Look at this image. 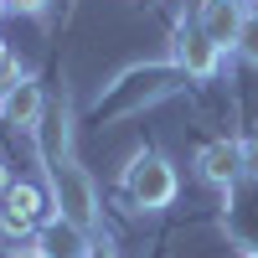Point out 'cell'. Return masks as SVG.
<instances>
[{
  "label": "cell",
  "mask_w": 258,
  "mask_h": 258,
  "mask_svg": "<svg viewBox=\"0 0 258 258\" xmlns=\"http://www.w3.org/2000/svg\"><path fill=\"white\" fill-rule=\"evenodd\" d=\"M47 176H52V207H57V217H68L83 232H93V222H98V191H93V181L83 176L68 155H57L47 165Z\"/></svg>",
  "instance_id": "1"
},
{
  "label": "cell",
  "mask_w": 258,
  "mask_h": 258,
  "mask_svg": "<svg viewBox=\"0 0 258 258\" xmlns=\"http://www.w3.org/2000/svg\"><path fill=\"white\" fill-rule=\"evenodd\" d=\"M124 197L145 207V212H160L176 202V170H170L165 155H155V150H140L135 160L124 165Z\"/></svg>",
  "instance_id": "2"
},
{
  "label": "cell",
  "mask_w": 258,
  "mask_h": 258,
  "mask_svg": "<svg viewBox=\"0 0 258 258\" xmlns=\"http://www.w3.org/2000/svg\"><path fill=\"white\" fill-rule=\"evenodd\" d=\"M170 68H176L181 78L207 83V78H217V68H222V47L202 26H181L176 36H170Z\"/></svg>",
  "instance_id": "3"
},
{
  "label": "cell",
  "mask_w": 258,
  "mask_h": 258,
  "mask_svg": "<svg viewBox=\"0 0 258 258\" xmlns=\"http://www.w3.org/2000/svg\"><path fill=\"white\" fill-rule=\"evenodd\" d=\"M197 170H202V181H207V186L232 191V186L248 176V170H243V145H232V140H212V145H202Z\"/></svg>",
  "instance_id": "4"
},
{
  "label": "cell",
  "mask_w": 258,
  "mask_h": 258,
  "mask_svg": "<svg viewBox=\"0 0 258 258\" xmlns=\"http://www.w3.org/2000/svg\"><path fill=\"white\" fill-rule=\"evenodd\" d=\"M41 109H47V98H41V83L36 78H16L11 88H0V119H6V124L41 129Z\"/></svg>",
  "instance_id": "5"
},
{
  "label": "cell",
  "mask_w": 258,
  "mask_h": 258,
  "mask_svg": "<svg viewBox=\"0 0 258 258\" xmlns=\"http://www.w3.org/2000/svg\"><path fill=\"white\" fill-rule=\"evenodd\" d=\"M243 16H248V0H197V26L217 41V47H232V41H238Z\"/></svg>",
  "instance_id": "6"
},
{
  "label": "cell",
  "mask_w": 258,
  "mask_h": 258,
  "mask_svg": "<svg viewBox=\"0 0 258 258\" xmlns=\"http://www.w3.org/2000/svg\"><path fill=\"white\" fill-rule=\"evenodd\" d=\"M83 248H88V232L78 222H68V217H47L41 232H36V253L41 258H83Z\"/></svg>",
  "instance_id": "7"
},
{
  "label": "cell",
  "mask_w": 258,
  "mask_h": 258,
  "mask_svg": "<svg viewBox=\"0 0 258 258\" xmlns=\"http://www.w3.org/2000/svg\"><path fill=\"white\" fill-rule=\"evenodd\" d=\"M232 47L243 52V62H253V68H258V11L243 16V31H238V41H232Z\"/></svg>",
  "instance_id": "8"
},
{
  "label": "cell",
  "mask_w": 258,
  "mask_h": 258,
  "mask_svg": "<svg viewBox=\"0 0 258 258\" xmlns=\"http://www.w3.org/2000/svg\"><path fill=\"white\" fill-rule=\"evenodd\" d=\"M83 258H119V248L109 238H88V248H83Z\"/></svg>",
  "instance_id": "9"
},
{
  "label": "cell",
  "mask_w": 258,
  "mask_h": 258,
  "mask_svg": "<svg viewBox=\"0 0 258 258\" xmlns=\"http://www.w3.org/2000/svg\"><path fill=\"white\" fill-rule=\"evenodd\" d=\"M21 73H16V62H11V52H6V41H0V88H11Z\"/></svg>",
  "instance_id": "10"
},
{
  "label": "cell",
  "mask_w": 258,
  "mask_h": 258,
  "mask_svg": "<svg viewBox=\"0 0 258 258\" xmlns=\"http://www.w3.org/2000/svg\"><path fill=\"white\" fill-rule=\"evenodd\" d=\"M243 170H248V176H258V135L243 140Z\"/></svg>",
  "instance_id": "11"
},
{
  "label": "cell",
  "mask_w": 258,
  "mask_h": 258,
  "mask_svg": "<svg viewBox=\"0 0 258 258\" xmlns=\"http://www.w3.org/2000/svg\"><path fill=\"white\" fill-rule=\"evenodd\" d=\"M6 191H11V176H6V165H0V197H6Z\"/></svg>",
  "instance_id": "12"
},
{
  "label": "cell",
  "mask_w": 258,
  "mask_h": 258,
  "mask_svg": "<svg viewBox=\"0 0 258 258\" xmlns=\"http://www.w3.org/2000/svg\"><path fill=\"white\" fill-rule=\"evenodd\" d=\"M16 258H41V253H36V243H31V248H26V253H16Z\"/></svg>",
  "instance_id": "13"
},
{
  "label": "cell",
  "mask_w": 258,
  "mask_h": 258,
  "mask_svg": "<svg viewBox=\"0 0 258 258\" xmlns=\"http://www.w3.org/2000/svg\"><path fill=\"white\" fill-rule=\"evenodd\" d=\"M243 258H258V248H248V253H243Z\"/></svg>",
  "instance_id": "14"
}]
</instances>
